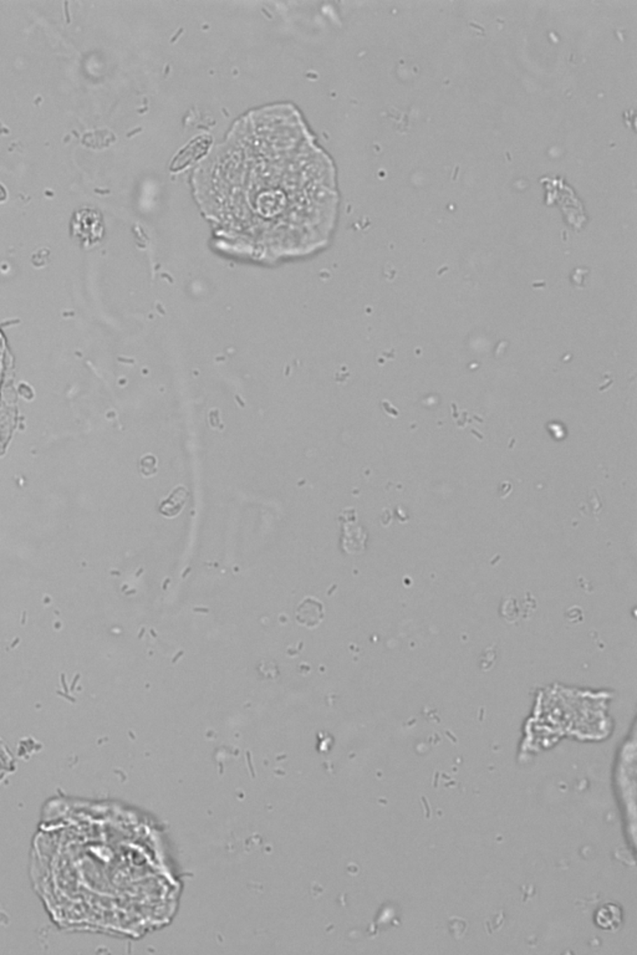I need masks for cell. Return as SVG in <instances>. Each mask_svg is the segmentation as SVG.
<instances>
[{"label": "cell", "mask_w": 637, "mask_h": 955, "mask_svg": "<svg viewBox=\"0 0 637 955\" xmlns=\"http://www.w3.org/2000/svg\"><path fill=\"white\" fill-rule=\"evenodd\" d=\"M211 143H212V140L208 136H200V137L193 139L188 145L186 146L185 148H182L177 153V156L174 157V162L171 164V169L179 171L182 168L190 166L193 161L200 160L202 156L206 155Z\"/></svg>", "instance_id": "cell-1"}, {"label": "cell", "mask_w": 637, "mask_h": 955, "mask_svg": "<svg viewBox=\"0 0 637 955\" xmlns=\"http://www.w3.org/2000/svg\"><path fill=\"white\" fill-rule=\"evenodd\" d=\"M323 616V606L313 598H307L297 611L298 621L309 627L316 626Z\"/></svg>", "instance_id": "cell-2"}, {"label": "cell", "mask_w": 637, "mask_h": 955, "mask_svg": "<svg viewBox=\"0 0 637 955\" xmlns=\"http://www.w3.org/2000/svg\"><path fill=\"white\" fill-rule=\"evenodd\" d=\"M6 190L3 185H0V201H6Z\"/></svg>", "instance_id": "cell-3"}]
</instances>
